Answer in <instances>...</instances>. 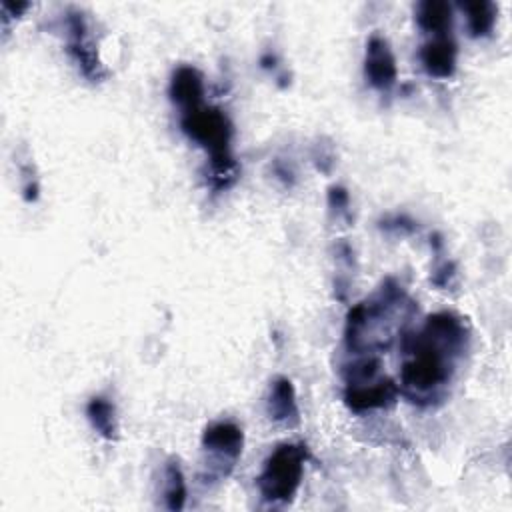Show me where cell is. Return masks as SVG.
<instances>
[{"instance_id": "obj_1", "label": "cell", "mask_w": 512, "mask_h": 512, "mask_svg": "<svg viewBox=\"0 0 512 512\" xmlns=\"http://www.w3.org/2000/svg\"><path fill=\"white\" fill-rule=\"evenodd\" d=\"M466 348L468 328L452 312H436L426 318L418 332H402L406 360L398 390L418 406L440 402Z\"/></svg>"}, {"instance_id": "obj_2", "label": "cell", "mask_w": 512, "mask_h": 512, "mask_svg": "<svg viewBox=\"0 0 512 512\" xmlns=\"http://www.w3.org/2000/svg\"><path fill=\"white\" fill-rule=\"evenodd\" d=\"M180 126L184 134L200 144L210 154L208 182L212 190L230 188L238 178V164L232 156V124L228 116L216 106H196L182 112Z\"/></svg>"}, {"instance_id": "obj_3", "label": "cell", "mask_w": 512, "mask_h": 512, "mask_svg": "<svg viewBox=\"0 0 512 512\" xmlns=\"http://www.w3.org/2000/svg\"><path fill=\"white\" fill-rule=\"evenodd\" d=\"M306 458L308 448L302 442H286L276 446L256 478L262 498L278 504L292 502L304 476Z\"/></svg>"}, {"instance_id": "obj_4", "label": "cell", "mask_w": 512, "mask_h": 512, "mask_svg": "<svg viewBox=\"0 0 512 512\" xmlns=\"http://www.w3.org/2000/svg\"><path fill=\"white\" fill-rule=\"evenodd\" d=\"M66 24H68L66 50H68L70 58L76 62V66L88 80L100 82L106 76V70L98 58V52L94 48L90 34H88L86 18L82 16V12L72 10V12H68Z\"/></svg>"}, {"instance_id": "obj_5", "label": "cell", "mask_w": 512, "mask_h": 512, "mask_svg": "<svg viewBox=\"0 0 512 512\" xmlns=\"http://www.w3.org/2000/svg\"><path fill=\"white\" fill-rule=\"evenodd\" d=\"M244 446L242 428L234 422H214L202 434V448L214 458L218 474L226 476L240 458Z\"/></svg>"}, {"instance_id": "obj_6", "label": "cell", "mask_w": 512, "mask_h": 512, "mask_svg": "<svg viewBox=\"0 0 512 512\" xmlns=\"http://www.w3.org/2000/svg\"><path fill=\"white\" fill-rule=\"evenodd\" d=\"M364 76L372 88L386 92L396 84V60L386 38L374 34L366 44Z\"/></svg>"}, {"instance_id": "obj_7", "label": "cell", "mask_w": 512, "mask_h": 512, "mask_svg": "<svg viewBox=\"0 0 512 512\" xmlns=\"http://www.w3.org/2000/svg\"><path fill=\"white\" fill-rule=\"evenodd\" d=\"M398 394H400L398 384H394V380L388 376H380L374 382L346 386L344 402L354 412H366V410L392 406Z\"/></svg>"}, {"instance_id": "obj_8", "label": "cell", "mask_w": 512, "mask_h": 512, "mask_svg": "<svg viewBox=\"0 0 512 512\" xmlns=\"http://www.w3.org/2000/svg\"><path fill=\"white\" fill-rule=\"evenodd\" d=\"M456 44L446 36H434L420 48V62L426 74L434 78H450L456 70Z\"/></svg>"}, {"instance_id": "obj_9", "label": "cell", "mask_w": 512, "mask_h": 512, "mask_svg": "<svg viewBox=\"0 0 512 512\" xmlns=\"http://www.w3.org/2000/svg\"><path fill=\"white\" fill-rule=\"evenodd\" d=\"M170 100L182 108V112L196 108L204 98V80L198 68L178 66L170 78Z\"/></svg>"}, {"instance_id": "obj_10", "label": "cell", "mask_w": 512, "mask_h": 512, "mask_svg": "<svg viewBox=\"0 0 512 512\" xmlns=\"http://www.w3.org/2000/svg\"><path fill=\"white\" fill-rule=\"evenodd\" d=\"M266 412L274 422L286 424V426H296L300 422V410L296 402V392L294 386L288 378L278 376L268 392L266 400Z\"/></svg>"}, {"instance_id": "obj_11", "label": "cell", "mask_w": 512, "mask_h": 512, "mask_svg": "<svg viewBox=\"0 0 512 512\" xmlns=\"http://www.w3.org/2000/svg\"><path fill=\"white\" fill-rule=\"evenodd\" d=\"M416 20L424 32L446 36L452 26V6L440 0H426L416 6Z\"/></svg>"}, {"instance_id": "obj_12", "label": "cell", "mask_w": 512, "mask_h": 512, "mask_svg": "<svg viewBox=\"0 0 512 512\" xmlns=\"http://www.w3.org/2000/svg\"><path fill=\"white\" fill-rule=\"evenodd\" d=\"M86 416L92 424V428L104 438V440H116L118 438V420H116V408L110 400L102 396H94L86 406Z\"/></svg>"}, {"instance_id": "obj_13", "label": "cell", "mask_w": 512, "mask_h": 512, "mask_svg": "<svg viewBox=\"0 0 512 512\" xmlns=\"http://www.w3.org/2000/svg\"><path fill=\"white\" fill-rule=\"evenodd\" d=\"M468 18V30L474 38L488 36L496 22V6L492 2H468L462 4Z\"/></svg>"}, {"instance_id": "obj_14", "label": "cell", "mask_w": 512, "mask_h": 512, "mask_svg": "<svg viewBox=\"0 0 512 512\" xmlns=\"http://www.w3.org/2000/svg\"><path fill=\"white\" fill-rule=\"evenodd\" d=\"M186 502V482L180 466L168 462L164 470V504L168 510H182Z\"/></svg>"}, {"instance_id": "obj_15", "label": "cell", "mask_w": 512, "mask_h": 512, "mask_svg": "<svg viewBox=\"0 0 512 512\" xmlns=\"http://www.w3.org/2000/svg\"><path fill=\"white\" fill-rule=\"evenodd\" d=\"M328 204H330V208H334L338 212H346L348 204H350L348 192L342 186H332L328 190Z\"/></svg>"}]
</instances>
